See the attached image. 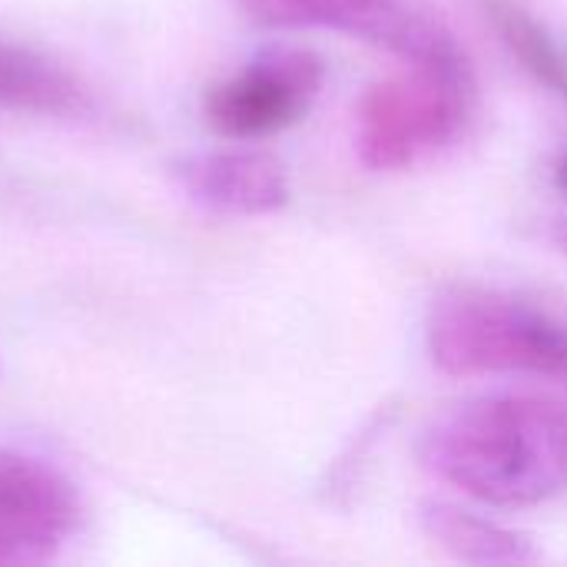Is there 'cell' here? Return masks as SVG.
I'll return each instance as SVG.
<instances>
[{
  "label": "cell",
  "mask_w": 567,
  "mask_h": 567,
  "mask_svg": "<svg viewBox=\"0 0 567 567\" xmlns=\"http://www.w3.org/2000/svg\"><path fill=\"white\" fill-rule=\"evenodd\" d=\"M269 27H336L375 37L395 13V0H239Z\"/></svg>",
  "instance_id": "obj_10"
},
{
  "label": "cell",
  "mask_w": 567,
  "mask_h": 567,
  "mask_svg": "<svg viewBox=\"0 0 567 567\" xmlns=\"http://www.w3.org/2000/svg\"><path fill=\"white\" fill-rule=\"evenodd\" d=\"M80 498L47 462L0 449V567L40 565L76 532Z\"/></svg>",
  "instance_id": "obj_5"
},
{
  "label": "cell",
  "mask_w": 567,
  "mask_h": 567,
  "mask_svg": "<svg viewBox=\"0 0 567 567\" xmlns=\"http://www.w3.org/2000/svg\"><path fill=\"white\" fill-rule=\"evenodd\" d=\"M429 355L449 375H538L567 382V326L488 289H455L432 306Z\"/></svg>",
  "instance_id": "obj_3"
},
{
  "label": "cell",
  "mask_w": 567,
  "mask_h": 567,
  "mask_svg": "<svg viewBox=\"0 0 567 567\" xmlns=\"http://www.w3.org/2000/svg\"><path fill=\"white\" fill-rule=\"evenodd\" d=\"M429 475L495 508H532L567 492V405L492 395L442 415L419 445Z\"/></svg>",
  "instance_id": "obj_1"
},
{
  "label": "cell",
  "mask_w": 567,
  "mask_h": 567,
  "mask_svg": "<svg viewBox=\"0 0 567 567\" xmlns=\"http://www.w3.org/2000/svg\"><path fill=\"white\" fill-rule=\"evenodd\" d=\"M482 7L508 53L545 90L567 100V53L558 47V40L518 0H482Z\"/></svg>",
  "instance_id": "obj_9"
},
{
  "label": "cell",
  "mask_w": 567,
  "mask_h": 567,
  "mask_svg": "<svg viewBox=\"0 0 567 567\" xmlns=\"http://www.w3.org/2000/svg\"><path fill=\"white\" fill-rule=\"evenodd\" d=\"M555 179H558V186L567 193V153H561V159L555 163Z\"/></svg>",
  "instance_id": "obj_11"
},
{
  "label": "cell",
  "mask_w": 567,
  "mask_h": 567,
  "mask_svg": "<svg viewBox=\"0 0 567 567\" xmlns=\"http://www.w3.org/2000/svg\"><path fill=\"white\" fill-rule=\"evenodd\" d=\"M555 239H558V246L567 252V223H561V226L555 229Z\"/></svg>",
  "instance_id": "obj_12"
},
{
  "label": "cell",
  "mask_w": 567,
  "mask_h": 567,
  "mask_svg": "<svg viewBox=\"0 0 567 567\" xmlns=\"http://www.w3.org/2000/svg\"><path fill=\"white\" fill-rule=\"evenodd\" d=\"M326 66L316 53L279 47L206 90L203 116L226 140H266L296 126L316 103Z\"/></svg>",
  "instance_id": "obj_4"
},
{
  "label": "cell",
  "mask_w": 567,
  "mask_h": 567,
  "mask_svg": "<svg viewBox=\"0 0 567 567\" xmlns=\"http://www.w3.org/2000/svg\"><path fill=\"white\" fill-rule=\"evenodd\" d=\"M0 106L37 116H80L90 90L50 56L0 40Z\"/></svg>",
  "instance_id": "obj_7"
},
{
  "label": "cell",
  "mask_w": 567,
  "mask_h": 567,
  "mask_svg": "<svg viewBox=\"0 0 567 567\" xmlns=\"http://www.w3.org/2000/svg\"><path fill=\"white\" fill-rule=\"evenodd\" d=\"M422 528L452 558L468 565H525L535 558V548L525 535L455 505H425Z\"/></svg>",
  "instance_id": "obj_8"
},
{
  "label": "cell",
  "mask_w": 567,
  "mask_h": 567,
  "mask_svg": "<svg viewBox=\"0 0 567 567\" xmlns=\"http://www.w3.org/2000/svg\"><path fill=\"white\" fill-rule=\"evenodd\" d=\"M402 53V70L369 86L355 113V150L369 169H409L449 150L472 123L475 76L449 30L392 13L375 33Z\"/></svg>",
  "instance_id": "obj_2"
},
{
  "label": "cell",
  "mask_w": 567,
  "mask_h": 567,
  "mask_svg": "<svg viewBox=\"0 0 567 567\" xmlns=\"http://www.w3.org/2000/svg\"><path fill=\"white\" fill-rule=\"evenodd\" d=\"M186 193L226 216H266L289 203V179L279 159L259 150H216L179 166Z\"/></svg>",
  "instance_id": "obj_6"
}]
</instances>
